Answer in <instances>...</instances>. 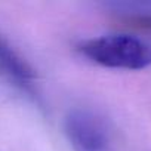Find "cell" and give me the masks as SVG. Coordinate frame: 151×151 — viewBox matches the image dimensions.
I'll return each instance as SVG.
<instances>
[{"mask_svg": "<svg viewBox=\"0 0 151 151\" xmlns=\"http://www.w3.org/2000/svg\"><path fill=\"white\" fill-rule=\"evenodd\" d=\"M89 61L116 70H142L151 65V45L130 34H102L79 43Z\"/></svg>", "mask_w": 151, "mask_h": 151, "instance_id": "1", "label": "cell"}, {"mask_svg": "<svg viewBox=\"0 0 151 151\" xmlns=\"http://www.w3.org/2000/svg\"><path fill=\"white\" fill-rule=\"evenodd\" d=\"M114 8L133 25L151 30V3H119Z\"/></svg>", "mask_w": 151, "mask_h": 151, "instance_id": "4", "label": "cell"}, {"mask_svg": "<svg viewBox=\"0 0 151 151\" xmlns=\"http://www.w3.org/2000/svg\"><path fill=\"white\" fill-rule=\"evenodd\" d=\"M65 135L74 151H108L110 135L105 123L89 110H73L64 122Z\"/></svg>", "mask_w": 151, "mask_h": 151, "instance_id": "2", "label": "cell"}, {"mask_svg": "<svg viewBox=\"0 0 151 151\" xmlns=\"http://www.w3.org/2000/svg\"><path fill=\"white\" fill-rule=\"evenodd\" d=\"M0 74L25 93H34L36 73L27 59L0 34Z\"/></svg>", "mask_w": 151, "mask_h": 151, "instance_id": "3", "label": "cell"}]
</instances>
